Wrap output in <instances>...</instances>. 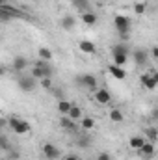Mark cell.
<instances>
[{"label":"cell","instance_id":"6da1fadb","mask_svg":"<svg viewBox=\"0 0 158 160\" xmlns=\"http://www.w3.org/2000/svg\"><path fill=\"white\" fill-rule=\"evenodd\" d=\"M114 26L117 30L121 41H128V38H130V19L117 13V15H114Z\"/></svg>","mask_w":158,"mask_h":160},{"label":"cell","instance_id":"7a4b0ae2","mask_svg":"<svg viewBox=\"0 0 158 160\" xmlns=\"http://www.w3.org/2000/svg\"><path fill=\"white\" fill-rule=\"evenodd\" d=\"M140 80H141V86H143L145 89L153 91V89H156V86H158V73L153 69L151 73H143V75L140 77Z\"/></svg>","mask_w":158,"mask_h":160},{"label":"cell","instance_id":"3957f363","mask_svg":"<svg viewBox=\"0 0 158 160\" xmlns=\"http://www.w3.org/2000/svg\"><path fill=\"white\" fill-rule=\"evenodd\" d=\"M52 75H54V67L50 65V67H45V69H41V67H36L34 65V69H32V78L34 80H41V78H52Z\"/></svg>","mask_w":158,"mask_h":160},{"label":"cell","instance_id":"277c9868","mask_svg":"<svg viewBox=\"0 0 158 160\" xmlns=\"http://www.w3.org/2000/svg\"><path fill=\"white\" fill-rule=\"evenodd\" d=\"M17 86H19V89H22V91L30 93V91H34V89H36L37 80H34L32 77H21V78L17 80Z\"/></svg>","mask_w":158,"mask_h":160},{"label":"cell","instance_id":"5b68a950","mask_svg":"<svg viewBox=\"0 0 158 160\" xmlns=\"http://www.w3.org/2000/svg\"><path fill=\"white\" fill-rule=\"evenodd\" d=\"M132 60H134V63H136L138 67H143V65L149 63V52L143 50V48H138V50L132 52Z\"/></svg>","mask_w":158,"mask_h":160},{"label":"cell","instance_id":"8992f818","mask_svg":"<svg viewBox=\"0 0 158 160\" xmlns=\"http://www.w3.org/2000/svg\"><path fill=\"white\" fill-rule=\"evenodd\" d=\"M77 80H78L80 86H84V88H87V89H97V77H95V75L86 73V75H80Z\"/></svg>","mask_w":158,"mask_h":160},{"label":"cell","instance_id":"52a82bcc","mask_svg":"<svg viewBox=\"0 0 158 160\" xmlns=\"http://www.w3.org/2000/svg\"><path fill=\"white\" fill-rule=\"evenodd\" d=\"M95 101L99 104H110L112 102V93L106 88H99V89H95Z\"/></svg>","mask_w":158,"mask_h":160},{"label":"cell","instance_id":"ba28073f","mask_svg":"<svg viewBox=\"0 0 158 160\" xmlns=\"http://www.w3.org/2000/svg\"><path fill=\"white\" fill-rule=\"evenodd\" d=\"M43 155H45L47 160H58L62 153H60V149H58L54 143H45V145H43Z\"/></svg>","mask_w":158,"mask_h":160},{"label":"cell","instance_id":"9c48e42d","mask_svg":"<svg viewBox=\"0 0 158 160\" xmlns=\"http://www.w3.org/2000/svg\"><path fill=\"white\" fill-rule=\"evenodd\" d=\"M138 155H140V157H145V158H153V157H155V143L145 142V143L138 149Z\"/></svg>","mask_w":158,"mask_h":160},{"label":"cell","instance_id":"30bf717a","mask_svg":"<svg viewBox=\"0 0 158 160\" xmlns=\"http://www.w3.org/2000/svg\"><path fill=\"white\" fill-rule=\"evenodd\" d=\"M80 21H82L86 26H93V24H97L99 17H97V13H93V11H82Z\"/></svg>","mask_w":158,"mask_h":160},{"label":"cell","instance_id":"8fae6325","mask_svg":"<svg viewBox=\"0 0 158 160\" xmlns=\"http://www.w3.org/2000/svg\"><path fill=\"white\" fill-rule=\"evenodd\" d=\"M13 71H17V73H22L26 67H28V58L26 56H17L15 60H13Z\"/></svg>","mask_w":158,"mask_h":160},{"label":"cell","instance_id":"7c38bea8","mask_svg":"<svg viewBox=\"0 0 158 160\" xmlns=\"http://www.w3.org/2000/svg\"><path fill=\"white\" fill-rule=\"evenodd\" d=\"M108 73H110L116 80H125L126 78V71H125L123 67H119V65H114V63L108 67Z\"/></svg>","mask_w":158,"mask_h":160},{"label":"cell","instance_id":"4fadbf2b","mask_svg":"<svg viewBox=\"0 0 158 160\" xmlns=\"http://www.w3.org/2000/svg\"><path fill=\"white\" fill-rule=\"evenodd\" d=\"M78 48L84 52V54H95V50H97V47H95V43L93 41H87V39H82L78 43Z\"/></svg>","mask_w":158,"mask_h":160},{"label":"cell","instance_id":"5bb4252c","mask_svg":"<svg viewBox=\"0 0 158 160\" xmlns=\"http://www.w3.org/2000/svg\"><path fill=\"white\" fill-rule=\"evenodd\" d=\"M128 52H130V45L126 41H121V43L112 47V54H125V56H128Z\"/></svg>","mask_w":158,"mask_h":160},{"label":"cell","instance_id":"9a60e30c","mask_svg":"<svg viewBox=\"0 0 158 160\" xmlns=\"http://www.w3.org/2000/svg\"><path fill=\"white\" fill-rule=\"evenodd\" d=\"M145 142H147V140H145L143 136H140V134H138V136H132V138L128 140V147H130V149H134V151H138Z\"/></svg>","mask_w":158,"mask_h":160},{"label":"cell","instance_id":"2e32d148","mask_svg":"<svg viewBox=\"0 0 158 160\" xmlns=\"http://www.w3.org/2000/svg\"><path fill=\"white\" fill-rule=\"evenodd\" d=\"M75 26H77V19H75L73 15H65V17L62 19V28H63V30L69 32V30H73Z\"/></svg>","mask_w":158,"mask_h":160},{"label":"cell","instance_id":"e0dca14e","mask_svg":"<svg viewBox=\"0 0 158 160\" xmlns=\"http://www.w3.org/2000/svg\"><path fill=\"white\" fill-rule=\"evenodd\" d=\"M13 132L15 134H26V132H30V123L24 119H19V123L15 125V128H13Z\"/></svg>","mask_w":158,"mask_h":160},{"label":"cell","instance_id":"ac0fdd59","mask_svg":"<svg viewBox=\"0 0 158 160\" xmlns=\"http://www.w3.org/2000/svg\"><path fill=\"white\" fill-rule=\"evenodd\" d=\"M60 127H62L63 130H75V128H77L75 121L71 119L69 116H62V119H60Z\"/></svg>","mask_w":158,"mask_h":160},{"label":"cell","instance_id":"d6986e66","mask_svg":"<svg viewBox=\"0 0 158 160\" xmlns=\"http://www.w3.org/2000/svg\"><path fill=\"white\" fill-rule=\"evenodd\" d=\"M71 106H73V102H69L67 99L58 101V112H60L62 116H67V114H69V110H71Z\"/></svg>","mask_w":158,"mask_h":160},{"label":"cell","instance_id":"ffe728a7","mask_svg":"<svg viewBox=\"0 0 158 160\" xmlns=\"http://www.w3.org/2000/svg\"><path fill=\"white\" fill-rule=\"evenodd\" d=\"M143 138H145L147 142L155 143V142H156V138H158L156 127H149V128H145V132H143Z\"/></svg>","mask_w":158,"mask_h":160},{"label":"cell","instance_id":"44dd1931","mask_svg":"<svg viewBox=\"0 0 158 160\" xmlns=\"http://www.w3.org/2000/svg\"><path fill=\"white\" fill-rule=\"evenodd\" d=\"M71 6L80 11H89V0H71Z\"/></svg>","mask_w":158,"mask_h":160},{"label":"cell","instance_id":"7402d4cb","mask_svg":"<svg viewBox=\"0 0 158 160\" xmlns=\"http://www.w3.org/2000/svg\"><path fill=\"white\" fill-rule=\"evenodd\" d=\"M80 127H82L84 130H91V128L95 127V119H93V118H87V116H82V119H80Z\"/></svg>","mask_w":158,"mask_h":160},{"label":"cell","instance_id":"603a6c76","mask_svg":"<svg viewBox=\"0 0 158 160\" xmlns=\"http://www.w3.org/2000/svg\"><path fill=\"white\" fill-rule=\"evenodd\" d=\"M110 119L114 121V123H123L125 121V116H123V112L119 108H112L110 110Z\"/></svg>","mask_w":158,"mask_h":160},{"label":"cell","instance_id":"cb8c5ba5","mask_svg":"<svg viewBox=\"0 0 158 160\" xmlns=\"http://www.w3.org/2000/svg\"><path fill=\"white\" fill-rule=\"evenodd\" d=\"M67 116H69L73 121H78V119H82V116H84V114H82V108H80V106H75V104H73Z\"/></svg>","mask_w":158,"mask_h":160},{"label":"cell","instance_id":"d4e9b609","mask_svg":"<svg viewBox=\"0 0 158 160\" xmlns=\"http://www.w3.org/2000/svg\"><path fill=\"white\" fill-rule=\"evenodd\" d=\"M112 60H114V65L123 67V65H126V62H128V56H125V54H112Z\"/></svg>","mask_w":158,"mask_h":160},{"label":"cell","instance_id":"484cf974","mask_svg":"<svg viewBox=\"0 0 158 160\" xmlns=\"http://www.w3.org/2000/svg\"><path fill=\"white\" fill-rule=\"evenodd\" d=\"M37 54H39L41 60H47V62H50V60H52V56H54V54H52V50H50V48H47V47H41L39 50H37Z\"/></svg>","mask_w":158,"mask_h":160},{"label":"cell","instance_id":"4316f807","mask_svg":"<svg viewBox=\"0 0 158 160\" xmlns=\"http://www.w3.org/2000/svg\"><path fill=\"white\" fill-rule=\"evenodd\" d=\"M147 11V2H136L134 4V13L136 15H143Z\"/></svg>","mask_w":158,"mask_h":160},{"label":"cell","instance_id":"83f0119b","mask_svg":"<svg viewBox=\"0 0 158 160\" xmlns=\"http://www.w3.org/2000/svg\"><path fill=\"white\" fill-rule=\"evenodd\" d=\"M50 93H52V95H54L58 101H62V99H63V89H62V88H56V86H52V88H50Z\"/></svg>","mask_w":158,"mask_h":160},{"label":"cell","instance_id":"f1b7e54d","mask_svg":"<svg viewBox=\"0 0 158 160\" xmlns=\"http://www.w3.org/2000/svg\"><path fill=\"white\" fill-rule=\"evenodd\" d=\"M0 151H9V140L0 134Z\"/></svg>","mask_w":158,"mask_h":160},{"label":"cell","instance_id":"f546056e","mask_svg":"<svg viewBox=\"0 0 158 160\" xmlns=\"http://www.w3.org/2000/svg\"><path fill=\"white\" fill-rule=\"evenodd\" d=\"M41 88H45V89H50L52 86H54V82H52V78H41L39 80Z\"/></svg>","mask_w":158,"mask_h":160},{"label":"cell","instance_id":"4dcf8cb0","mask_svg":"<svg viewBox=\"0 0 158 160\" xmlns=\"http://www.w3.org/2000/svg\"><path fill=\"white\" fill-rule=\"evenodd\" d=\"M9 21H13V17H11V15H7V13L0 8V22H9Z\"/></svg>","mask_w":158,"mask_h":160},{"label":"cell","instance_id":"1f68e13d","mask_svg":"<svg viewBox=\"0 0 158 160\" xmlns=\"http://www.w3.org/2000/svg\"><path fill=\"white\" fill-rule=\"evenodd\" d=\"M6 123H7V127H9V128L13 130V128H15V125L19 123V118H9V119L6 121Z\"/></svg>","mask_w":158,"mask_h":160},{"label":"cell","instance_id":"d6a6232c","mask_svg":"<svg viewBox=\"0 0 158 160\" xmlns=\"http://www.w3.org/2000/svg\"><path fill=\"white\" fill-rule=\"evenodd\" d=\"M87 140H89L87 136H84V138H80L78 145H80V147H87V145H89V142H87Z\"/></svg>","mask_w":158,"mask_h":160},{"label":"cell","instance_id":"836d02e7","mask_svg":"<svg viewBox=\"0 0 158 160\" xmlns=\"http://www.w3.org/2000/svg\"><path fill=\"white\" fill-rule=\"evenodd\" d=\"M97 160H112V158H110V155H108V153H101V155L97 157Z\"/></svg>","mask_w":158,"mask_h":160},{"label":"cell","instance_id":"e575fe53","mask_svg":"<svg viewBox=\"0 0 158 160\" xmlns=\"http://www.w3.org/2000/svg\"><path fill=\"white\" fill-rule=\"evenodd\" d=\"M151 56H153L155 60H158V47H153V48H151Z\"/></svg>","mask_w":158,"mask_h":160},{"label":"cell","instance_id":"d590c367","mask_svg":"<svg viewBox=\"0 0 158 160\" xmlns=\"http://www.w3.org/2000/svg\"><path fill=\"white\" fill-rule=\"evenodd\" d=\"M65 160H80L78 157H75V155H69V157H65Z\"/></svg>","mask_w":158,"mask_h":160},{"label":"cell","instance_id":"8d00e7d4","mask_svg":"<svg viewBox=\"0 0 158 160\" xmlns=\"http://www.w3.org/2000/svg\"><path fill=\"white\" fill-rule=\"evenodd\" d=\"M6 75V67L4 65H0V77H4Z\"/></svg>","mask_w":158,"mask_h":160},{"label":"cell","instance_id":"74e56055","mask_svg":"<svg viewBox=\"0 0 158 160\" xmlns=\"http://www.w3.org/2000/svg\"><path fill=\"white\" fill-rule=\"evenodd\" d=\"M6 4V0H0V6H4Z\"/></svg>","mask_w":158,"mask_h":160},{"label":"cell","instance_id":"f35d334b","mask_svg":"<svg viewBox=\"0 0 158 160\" xmlns=\"http://www.w3.org/2000/svg\"><path fill=\"white\" fill-rule=\"evenodd\" d=\"M4 123H6V121H2V119H0V127H4Z\"/></svg>","mask_w":158,"mask_h":160},{"label":"cell","instance_id":"ab89813d","mask_svg":"<svg viewBox=\"0 0 158 160\" xmlns=\"http://www.w3.org/2000/svg\"><path fill=\"white\" fill-rule=\"evenodd\" d=\"M99 2H108V0H99Z\"/></svg>","mask_w":158,"mask_h":160},{"label":"cell","instance_id":"60d3db41","mask_svg":"<svg viewBox=\"0 0 158 160\" xmlns=\"http://www.w3.org/2000/svg\"><path fill=\"white\" fill-rule=\"evenodd\" d=\"M0 160H4V158H0Z\"/></svg>","mask_w":158,"mask_h":160}]
</instances>
